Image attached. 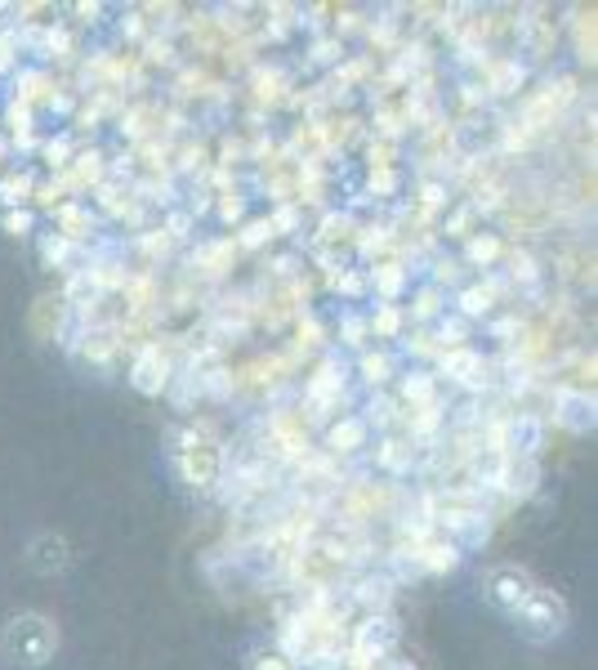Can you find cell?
<instances>
[{
	"instance_id": "6da1fadb",
	"label": "cell",
	"mask_w": 598,
	"mask_h": 670,
	"mask_svg": "<svg viewBox=\"0 0 598 670\" xmlns=\"http://www.w3.org/2000/svg\"><path fill=\"white\" fill-rule=\"evenodd\" d=\"M0 648H6V657L14 666L41 670L59 652V626L50 617H41V613H19V617H10L6 635H0Z\"/></svg>"
},
{
	"instance_id": "7a4b0ae2",
	"label": "cell",
	"mask_w": 598,
	"mask_h": 670,
	"mask_svg": "<svg viewBox=\"0 0 598 670\" xmlns=\"http://www.w3.org/2000/svg\"><path fill=\"white\" fill-rule=\"evenodd\" d=\"M510 621H514V630L523 639L549 643V639H558L567 630V604H563V595H554L545 586H532V595L510 613Z\"/></svg>"
},
{
	"instance_id": "3957f363",
	"label": "cell",
	"mask_w": 598,
	"mask_h": 670,
	"mask_svg": "<svg viewBox=\"0 0 598 670\" xmlns=\"http://www.w3.org/2000/svg\"><path fill=\"white\" fill-rule=\"evenodd\" d=\"M175 465H179V474L192 492H214V483L223 479V447L210 433L188 429L179 452H175Z\"/></svg>"
},
{
	"instance_id": "277c9868",
	"label": "cell",
	"mask_w": 598,
	"mask_h": 670,
	"mask_svg": "<svg viewBox=\"0 0 598 670\" xmlns=\"http://www.w3.org/2000/svg\"><path fill=\"white\" fill-rule=\"evenodd\" d=\"M532 573L527 568H518V564H496V568H487L483 573V599L496 608V613H514L527 595H532Z\"/></svg>"
},
{
	"instance_id": "5b68a950",
	"label": "cell",
	"mask_w": 598,
	"mask_h": 670,
	"mask_svg": "<svg viewBox=\"0 0 598 670\" xmlns=\"http://www.w3.org/2000/svg\"><path fill=\"white\" fill-rule=\"evenodd\" d=\"M398 643V626L389 617H367L353 630V648H348V666H371L380 657H389Z\"/></svg>"
},
{
	"instance_id": "8992f818",
	"label": "cell",
	"mask_w": 598,
	"mask_h": 670,
	"mask_svg": "<svg viewBox=\"0 0 598 670\" xmlns=\"http://www.w3.org/2000/svg\"><path fill=\"white\" fill-rule=\"evenodd\" d=\"M28 564L41 573V577H54L72 564V545L59 536V532H41L32 545H28Z\"/></svg>"
},
{
	"instance_id": "52a82bcc",
	"label": "cell",
	"mask_w": 598,
	"mask_h": 670,
	"mask_svg": "<svg viewBox=\"0 0 598 670\" xmlns=\"http://www.w3.org/2000/svg\"><path fill=\"white\" fill-rule=\"evenodd\" d=\"M554 420L567 425V429H576V433H585V429L594 425V398L580 394V389H558V398H554Z\"/></svg>"
},
{
	"instance_id": "ba28073f",
	"label": "cell",
	"mask_w": 598,
	"mask_h": 670,
	"mask_svg": "<svg viewBox=\"0 0 598 670\" xmlns=\"http://www.w3.org/2000/svg\"><path fill=\"white\" fill-rule=\"evenodd\" d=\"M166 380H170V363L161 358V349L153 345V349H144L139 354V363H135V371H130V385L139 389V394H161L166 389Z\"/></svg>"
},
{
	"instance_id": "9c48e42d",
	"label": "cell",
	"mask_w": 598,
	"mask_h": 670,
	"mask_svg": "<svg viewBox=\"0 0 598 670\" xmlns=\"http://www.w3.org/2000/svg\"><path fill=\"white\" fill-rule=\"evenodd\" d=\"M416 564H420L424 573H451V568H460V545L433 536V541H424V545L416 549Z\"/></svg>"
},
{
	"instance_id": "30bf717a",
	"label": "cell",
	"mask_w": 598,
	"mask_h": 670,
	"mask_svg": "<svg viewBox=\"0 0 598 670\" xmlns=\"http://www.w3.org/2000/svg\"><path fill=\"white\" fill-rule=\"evenodd\" d=\"M367 442V420L363 416H344L326 429V447L331 452H357V447Z\"/></svg>"
},
{
	"instance_id": "8fae6325",
	"label": "cell",
	"mask_w": 598,
	"mask_h": 670,
	"mask_svg": "<svg viewBox=\"0 0 598 670\" xmlns=\"http://www.w3.org/2000/svg\"><path fill=\"white\" fill-rule=\"evenodd\" d=\"M442 371L451 376V380H464V385H483L487 376V367H483V358H478V354H469L464 345L460 349H451V354H442Z\"/></svg>"
},
{
	"instance_id": "7c38bea8",
	"label": "cell",
	"mask_w": 598,
	"mask_h": 670,
	"mask_svg": "<svg viewBox=\"0 0 598 670\" xmlns=\"http://www.w3.org/2000/svg\"><path fill=\"white\" fill-rule=\"evenodd\" d=\"M464 260H469V264H483V269L496 264V260H501V238H492V233L473 238V242L464 247Z\"/></svg>"
},
{
	"instance_id": "4fadbf2b",
	"label": "cell",
	"mask_w": 598,
	"mask_h": 670,
	"mask_svg": "<svg viewBox=\"0 0 598 670\" xmlns=\"http://www.w3.org/2000/svg\"><path fill=\"white\" fill-rule=\"evenodd\" d=\"M357 371H363L367 385H385V380L394 376V358H389V354H363Z\"/></svg>"
},
{
	"instance_id": "5bb4252c",
	"label": "cell",
	"mask_w": 598,
	"mask_h": 670,
	"mask_svg": "<svg viewBox=\"0 0 598 670\" xmlns=\"http://www.w3.org/2000/svg\"><path fill=\"white\" fill-rule=\"evenodd\" d=\"M487 308H492V291L487 286H464L460 291V313L464 317H483Z\"/></svg>"
},
{
	"instance_id": "9a60e30c",
	"label": "cell",
	"mask_w": 598,
	"mask_h": 670,
	"mask_svg": "<svg viewBox=\"0 0 598 670\" xmlns=\"http://www.w3.org/2000/svg\"><path fill=\"white\" fill-rule=\"evenodd\" d=\"M380 465H385V470H411V447L398 442V438H389V442L380 447Z\"/></svg>"
},
{
	"instance_id": "2e32d148",
	"label": "cell",
	"mask_w": 598,
	"mask_h": 670,
	"mask_svg": "<svg viewBox=\"0 0 598 670\" xmlns=\"http://www.w3.org/2000/svg\"><path fill=\"white\" fill-rule=\"evenodd\" d=\"M514 442H518V452H536L541 447V420H532V416H523L518 425H514Z\"/></svg>"
},
{
	"instance_id": "e0dca14e",
	"label": "cell",
	"mask_w": 598,
	"mask_h": 670,
	"mask_svg": "<svg viewBox=\"0 0 598 670\" xmlns=\"http://www.w3.org/2000/svg\"><path fill=\"white\" fill-rule=\"evenodd\" d=\"M402 398H407V402H424V407H429V398H433V376H424V371L407 376V380H402Z\"/></svg>"
},
{
	"instance_id": "ac0fdd59",
	"label": "cell",
	"mask_w": 598,
	"mask_h": 670,
	"mask_svg": "<svg viewBox=\"0 0 598 670\" xmlns=\"http://www.w3.org/2000/svg\"><path fill=\"white\" fill-rule=\"evenodd\" d=\"M28 192H32V179H28V175H10L6 184H0V201H6V206L28 201Z\"/></svg>"
},
{
	"instance_id": "d6986e66",
	"label": "cell",
	"mask_w": 598,
	"mask_h": 670,
	"mask_svg": "<svg viewBox=\"0 0 598 670\" xmlns=\"http://www.w3.org/2000/svg\"><path fill=\"white\" fill-rule=\"evenodd\" d=\"M251 670H295V661H291L286 652H269V648H260V652H251Z\"/></svg>"
},
{
	"instance_id": "ffe728a7",
	"label": "cell",
	"mask_w": 598,
	"mask_h": 670,
	"mask_svg": "<svg viewBox=\"0 0 598 670\" xmlns=\"http://www.w3.org/2000/svg\"><path fill=\"white\" fill-rule=\"evenodd\" d=\"M402 282H407V273H402L398 264L376 269V286H380V295H398V291H402Z\"/></svg>"
},
{
	"instance_id": "44dd1931",
	"label": "cell",
	"mask_w": 598,
	"mask_h": 670,
	"mask_svg": "<svg viewBox=\"0 0 598 670\" xmlns=\"http://www.w3.org/2000/svg\"><path fill=\"white\" fill-rule=\"evenodd\" d=\"M389 590H394V586H389L385 577H380V582H363V595H357V599H363V604H376V608H385V604H389Z\"/></svg>"
},
{
	"instance_id": "7402d4cb",
	"label": "cell",
	"mask_w": 598,
	"mask_h": 670,
	"mask_svg": "<svg viewBox=\"0 0 598 670\" xmlns=\"http://www.w3.org/2000/svg\"><path fill=\"white\" fill-rule=\"evenodd\" d=\"M371 326H376V335H398V326H402V313H398L394 304H385V308L376 313V322H371Z\"/></svg>"
},
{
	"instance_id": "603a6c76",
	"label": "cell",
	"mask_w": 598,
	"mask_h": 670,
	"mask_svg": "<svg viewBox=\"0 0 598 670\" xmlns=\"http://www.w3.org/2000/svg\"><path fill=\"white\" fill-rule=\"evenodd\" d=\"M269 238H273V223H269V219H255V223H246L242 247H264Z\"/></svg>"
},
{
	"instance_id": "cb8c5ba5",
	"label": "cell",
	"mask_w": 598,
	"mask_h": 670,
	"mask_svg": "<svg viewBox=\"0 0 598 670\" xmlns=\"http://www.w3.org/2000/svg\"><path fill=\"white\" fill-rule=\"evenodd\" d=\"M442 308V295H438V286H424L420 295H416V317H433Z\"/></svg>"
},
{
	"instance_id": "d4e9b609",
	"label": "cell",
	"mask_w": 598,
	"mask_h": 670,
	"mask_svg": "<svg viewBox=\"0 0 598 670\" xmlns=\"http://www.w3.org/2000/svg\"><path fill=\"white\" fill-rule=\"evenodd\" d=\"M438 335H442V349H460V341H464V322H442Z\"/></svg>"
},
{
	"instance_id": "484cf974",
	"label": "cell",
	"mask_w": 598,
	"mask_h": 670,
	"mask_svg": "<svg viewBox=\"0 0 598 670\" xmlns=\"http://www.w3.org/2000/svg\"><path fill=\"white\" fill-rule=\"evenodd\" d=\"M28 229H32V214H28V210H10V214H6V233L23 238Z\"/></svg>"
},
{
	"instance_id": "4316f807",
	"label": "cell",
	"mask_w": 598,
	"mask_h": 670,
	"mask_svg": "<svg viewBox=\"0 0 598 670\" xmlns=\"http://www.w3.org/2000/svg\"><path fill=\"white\" fill-rule=\"evenodd\" d=\"M269 223H273V233H291V229H295V223H300V214H295L291 206H282V210H277V214H273Z\"/></svg>"
},
{
	"instance_id": "83f0119b",
	"label": "cell",
	"mask_w": 598,
	"mask_h": 670,
	"mask_svg": "<svg viewBox=\"0 0 598 670\" xmlns=\"http://www.w3.org/2000/svg\"><path fill=\"white\" fill-rule=\"evenodd\" d=\"M344 335H348V345H363L367 322H363V317H348V322H344Z\"/></svg>"
},
{
	"instance_id": "f1b7e54d",
	"label": "cell",
	"mask_w": 598,
	"mask_h": 670,
	"mask_svg": "<svg viewBox=\"0 0 598 670\" xmlns=\"http://www.w3.org/2000/svg\"><path fill=\"white\" fill-rule=\"evenodd\" d=\"M514 278H523V282H532V278H536L532 255H514Z\"/></svg>"
},
{
	"instance_id": "f546056e",
	"label": "cell",
	"mask_w": 598,
	"mask_h": 670,
	"mask_svg": "<svg viewBox=\"0 0 598 670\" xmlns=\"http://www.w3.org/2000/svg\"><path fill=\"white\" fill-rule=\"evenodd\" d=\"M14 63V36H0V72H10Z\"/></svg>"
},
{
	"instance_id": "4dcf8cb0",
	"label": "cell",
	"mask_w": 598,
	"mask_h": 670,
	"mask_svg": "<svg viewBox=\"0 0 598 670\" xmlns=\"http://www.w3.org/2000/svg\"><path fill=\"white\" fill-rule=\"evenodd\" d=\"M219 214H223V219H237V214H242V201H232V197H223V201H219Z\"/></svg>"
},
{
	"instance_id": "1f68e13d",
	"label": "cell",
	"mask_w": 598,
	"mask_h": 670,
	"mask_svg": "<svg viewBox=\"0 0 598 670\" xmlns=\"http://www.w3.org/2000/svg\"><path fill=\"white\" fill-rule=\"evenodd\" d=\"M469 214H473V210H460V214L451 219V233H455V238H464V229H469Z\"/></svg>"
},
{
	"instance_id": "d6a6232c",
	"label": "cell",
	"mask_w": 598,
	"mask_h": 670,
	"mask_svg": "<svg viewBox=\"0 0 598 670\" xmlns=\"http://www.w3.org/2000/svg\"><path fill=\"white\" fill-rule=\"evenodd\" d=\"M45 157H50L54 166H67V161H63V157H67V144H50V148H45Z\"/></svg>"
}]
</instances>
